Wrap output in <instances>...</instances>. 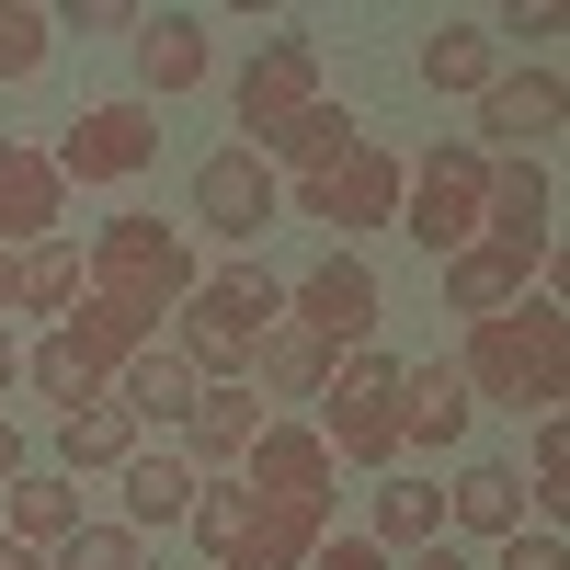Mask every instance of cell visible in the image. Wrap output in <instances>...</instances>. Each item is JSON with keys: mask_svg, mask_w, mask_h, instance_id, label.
Returning a JSON list of instances; mask_svg holds the SVG:
<instances>
[{"mask_svg": "<svg viewBox=\"0 0 570 570\" xmlns=\"http://www.w3.org/2000/svg\"><path fill=\"white\" fill-rule=\"evenodd\" d=\"M468 400H491V411H525V422H559L570 400V308L559 297H513L502 320H468Z\"/></svg>", "mask_w": 570, "mask_h": 570, "instance_id": "1", "label": "cell"}, {"mask_svg": "<svg viewBox=\"0 0 570 570\" xmlns=\"http://www.w3.org/2000/svg\"><path fill=\"white\" fill-rule=\"evenodd\" d=\"M195 548H206V570H308L320 559V537H331V513H308V502H274V491H252V480H195Z\"/></svg>", "mask_w": 570, "mask_h": 570, "instance_id": "2", "label": "cell"}, {"mask_svg": "<svg viewBox=\"0 0 570 570\" xmlns=\"http://www.w3.org/2000/svg\"><path fill=\"white\" fill-rule=\"evenodd\" d=\"M80 297H104V308L160 331L183 297H195V240H183L171 217H104L91 252H80Z\"/></svg>", "mask_w": 570, "mask_h": 570, "instance_id": "3", "label": "cell"}, {"mask_svg": "<svg viewBox=\"0 0 570 570\" xmlns=\"http://www.w3.org/2000/svg\"><path fill=\"white\" fill-rule=\"evenodd\" d=\"M274 320H285V285H274L263 263H228V274H195V297L171 308L160 343L217 389V376H252V343H263Z\"/></svg>", "mask_w": 570, "mask_h": 570, "instance_id": "4", "label": "cell"}, {"mask_svg": "<svg viewBox=\"0 0 570 570\" xmlns=\"http://www.w3.org/2000/svg\"><path fill=\"white\" fill-rule=\"evenodd\" d=\"M480 195H491V160L468 149V137H434V149L400 171V228L434 263H456V252H480Z\"/></svg>", "mask_w": 570, "mask_h": 570, "instance_id": "5", "label": "cell"}, {"mask_svg": "<svg viewBox=\"0 0 570 570\" xmlns=\"http://www.w3.org/2000/svg\"><path fill=\"white\" fill-rule=\"evenodd\" d=\"M320 445L331 468H400V354H343L320 389Z\"/></svg>", "mask_w": 570, "mask_h": 570, "instance_id": "6", "label": "cell"}, {"mask_svg": "<svg viewBox=\"0 0 570 570\" xmlns=\"http://www.w3.org/2000/svg\"><path fill=\"white\" fill-rule=\"evenodd\" d=\"M285 320L320 331L331 354H365V343H376V320H389V285H376L365 252H320L297 285H285Z\"/></svg>", "mask_w": 570, "mask_h": 570, "instance_id": "7", "label": "cell"}, {"mask_svg": "<svg viewBox=\"0 0 570 570\" xmlns=\"http://www.w3.org/2000/svg\"><path fill=\"white\" fill-rule=\"evenodd\" d=\"M400 171H411V160H389L376 137H354L331 171H308V183H297V217L343 228V252H354L365 228H400Z\"/></svg>", "mask_w": 570, "mask_h": 570, "instance_id": "8", "label": "cell"}, {"mask_svg": "<svg viewBox=\"0 0 570 570\" xmlns=\"http://www.w3.org/2000/svg\"><path fill=\"white\" fill-rule=\"evenodd\" d=\"M46 160H58V183H137L160 160V115L137 104V91H126V104H91V115H69V137Z\"/></svg>", "mask_w": 570, "mask_h": 570, "instance_id": "9", "label": "cell"}, {"mask_svg": "<svg viewBox=\"0 0 570 570\" xmlns=\"http://www.w3.org/2000/svg\"><path fill=\"white\" fill-rule=\"evenodd\" d=\"M308 104H320V35H263V46H252V69L228 80V115L252 126L240 149H263V137H274L285 115H308Z\"/></svg>", "mask_w": 570, "mask_h": 570, "instance_id": "10", "label": "cell"}, {"mask_svg": "<svg viewBox=\"0 0 570 570\" xmlns=\"http://www.w3.org/2000/svg\"><path fill=\"white\" fill-rule=\"evenodd\" d=\"M480 240H491L502 263L548 274V252H559V195H548V171H537V160H491V195H480Z\"/></svg>", "mask_w": 570, "mask_h": 570, "instance_id": "11", "label": "cell"}, {"mask_svg": "<svg viewBox=\"0 0 570 570\" xmlns=\"http://www.w3.org/2000/svg\"><path fill=\"white\" fill-rule=\"evenodd\" d=\"M559 115H570L559 69H502L480 91V137H468V149H480V160H537L548 137H559Z\"/></svg>", "mask_w": 570, "mask_h": 570, "instance_id": "12", "label": "cell"}, {"mask_svg": "<svg viewBox=\"0 0 570 570\" xmlns=\"http://www.w3.org/2000/svg\"><path fill=\"white\" fill-rule=\"evenodd\" d=\"M195 217L217 228V240H263V228L285 217V183L263 149H206L195 160Z\"/></svg>", "mask_w": 570, "mask_h": 570, "instance_id": "13", "label": "cell"}, {"mask_svg": "<svg viewBox=\"0 0 570 570\" xmlns=\"http://www.w3.org/2000/svg\"><path fill=\"white\" fill-rule=\"evenodd\" d=\"M35 240H69V183L35 137H0V252H35Z\"/></svg>", "mask_w": 570, "mask_h": 570, "instance_id": "14", "label": "cell"}, {"mask_svg": "<svg viewBox=\"0 0 570 570\" xmlns=\"http://www.w3.org/2000/svg\"><path fill=\"white\" fill-rule=\"evenodd\" d=\"M240 480L252 491H274V502H308V513H331V445H320V422H263L252 434V456H240Z\"/></svg>", "mask_w": 570, "mask_h": 570, "instance_id": "15", "label": "cell"}, {"mask_svg": "<svg viewBox=\"0 0 570 570\" xmlns=\"http://www.w3.org/2000/svg\"><path fill=\"white\" fill-rule=\"evenodd\" d=\"M263 422H274V411H263L252 376H217V389H195V411H183V468H195V480H206V468H240Z\"/></svg>", "mask_w": 570, "mask_h": 570, "instance_id": "16", "label": "cell"}, {"mask_svg": "<svg viewBox=\"0 0 570 570\" xmlns=\"http://www.w3.org/2000/svg\"><path fill=\"white\" fill-rule=\"evenodd\" d=\"M195 389H206V376L183 365L171 343H137V354L115 365V389H104V400H115V411L137 422V434H149V422H183V411H195Z\"/></svg>", "mask_w": 570, "mask_h": 570, "instance_id": "17", "label": "cell"}, {"mask_svg": "<svg viewBox=\"0 0 570 570\" xmlns=\"http://www.w3.org/2000/svg\"><path fill=\"white\" fill-rule=\"evenodd\" d=\"M126 46H137V80H149L160 104L206 80V12H137V23H126Z\"/></svg>", "mask_w": 570, "mask_h": 570, "instance_id": "18", "label": "cell"}, {"mask_svg": "<svg viewBox=\"0 0 570 570\" xmlns=\"http://www.w3.org/2000/svg\"><path fill=\"white\" fill-rule=\"evenodd\" d=\"M468 411H480V400H468L456 365H400V456H411V445H456Z\"/></svg>", "mask_w": 570, "mask_h": 570, "instance_id": "19", "label": "cell"}, {"mask_svg": "<svg viewBox=\"0 0 570 570\" xmlns=\"http://www.w3.org/2000/svg\"><path fill=\"white\" fill-rule=\"evenodd\" d=\"M331 365H343V354H331L320 331L274 320L263 343H252V389H263V400H320V389H331Z\"/></svg>", "mask_w": 570, "mask_h": 570, "instance_id": "20", "label": "cell"}, {"mask_svg": "<svg viewBox=\"0 0 570 570\" xmlns=\"http://www.w3.org/2000/svg\"><path fill=\"white\" fill-rule=\"evenodd\" d=\"M115 491H126V537H149V525H183V513H195V468L160 456V445H137L115 468Z\"/></svg>", "mask_w": 570, "mask_h": 570, "instance_id": "21", "label": "cell"}, {"mask_svg": "<svg viewBox=\"0 0 570 570\" xmlns=\"http://www.w3.org/2000/svg\"><path fill=\"white\" fill-rule=\"evenodd\" d=\"M354 137H365V126H354V104H331V91H320V104H308V115H285V126L263 137V160L308 183V171H331V160H343V149H354Z\"/></svg>", "mask_w": 570, "mask_h": 570, "instance_id": "22", "label": "cell"}, {"mask_svg": "<svg viewBox=\"0 0 570 570\" xmlns=\"http://www.w3.org/2000/svg\"><path fill=\"white\" fill-rule=\"evenodd\" d=\"M137 343H160V331H149V320H126V308H104V297H80V308L58 320V354H69L80 376H104V389H115V365H126Z\"/></svg>", "mask_w": 570, "mask_h": 570, "instance_id": "23", "label": "cell"}, {"mask_svg": "<svg viewBox=\"0 0 570 570\" xmlns=\"http://www.w3.org/2000/svg\"><path fill=\"white\" fill-rule=\"evenodd\" d=\"M445 525H468V537H525V468H456Z\"/></svg>", "mask_w": 570, "mask_h": 570, "instance_id": "24", "label": "cell"}, {"mask_svg": "<svg viewBox=\"0 0 570 570\" xmlns=\"http://www.w3.org/2000/svg\"><path fill=\"white\" fill-rule=\"evenodd\" d=\"M502 80V46L480 23H434L422 35V91H491Z\"/></svg>", "mask_w": 570, "mask_h": 570, "instance_id": "25", "label": "cell"}, {"mask_svg": "<svg viewBox=\"0 0 570 570\" xmlns=\"http://www.w3.org/2000/svg\"><path fill=\"white\" fill-rule=\"evenodd\" d=\"M0 491H12V525H0V537H23L35 559L58 548V537H80V491H69V468H58V480H35V468H23V480H0Z\"/></svg>", "mask_w": 570, "mask_h": 570, "instance_id": "26", "label": "cell"}, {"mask_svg": "<svg viewBox=\"0 0 570 570\" xmlns=\"http://www.w3.org/2000/svg\"><path fill=\"white\" fill-rule=\"evenodd\" d=\"M58 456H69V468H104V480H115V468L137 456V422H126L115 400H80V411H58Z\"/></svg>", "mask_w": 570, "mask_h": 570, "instance_id": "27", "label": "cell"}, {"mask_svg": "<svg viewBox=\"0 0 570 570\" xmlns=\"http://www.w3.org/2000/svg\"><path fill=\"white\" fill-rule=\"evenodd\" d=\"M513 297H525V263H502L491 240H480V252H456V263H445V308H468V320H502Z\"/></svg>", "mask_w": 570, "mask_h": 570, "instance_id": "28", "label": "cell"}, {"mask_svg": "<svg viewBox=\"0 0 570 570\" xmlns=\"http://www.w3.org/2000/svg\"><path fill=\"white\" fill-rule=\"evenodd\" d=\"M445 537V491L434 480H389L376 491V548H434Z\"/></svg>", "mask_w": 570, "mask_h": 570, "instance_id": "29", "label": "cell"}, {"mask_svg": "<svg viewBox=\"0 0 570 570\" xmlns=\"http://www.w3.org/2000/svg\"><path fill=\"white\" fill-rule=\"evenodd\" d=\"M23 308H46V320L80 308V252H69V240H35V252H23Z\"/></svg>", "mask_w": 570, "mask_h": 570, "instance_id": "30", "label": "cell"}, {"mask_svg": "<svg viewBox=\"0 0 570 570\" xmlns=\"http://www.w3.org/2000/svg\"><path fill=\"white\" fill-rule=\"evenodd\" d=\"M46 35H58V12L0 0V80H35V69H46Z\"/></svg>", "mask_w": 570, "mask_h": 570, "instance_id": "31", "label": "cell"}, {"mask_svg": "<svg viewBox=\"0 0 570 570\" xmlns=\"http://www.w3.org/2000/svg\"><path fill=\"white\" fill-rule=\"evenodd\" d=\"M46 570H137V537L126 525H80V537L46 548Z\"/></svg>", "mask_w": 570, "mask_h": 570, "instance_id": "32", "label": "cell"}, {"mask_svg": "<svg viewBox=\"0 0 570 570\" xmlns=\"http://www.w3.org/2000/svg\"><path fill=\"white\" fill-rule=\"evenodd\" d=\"M502 570H570V537L537 525V537H502Z\"/></svg>", "mask_w": 570, "mask_h": 570, "instance_id": "33", "label": "cell"}, {"mask_svg": "<svg viewBox=\"0 0 570 570\" xmlns=\"http://www.w3.org/2000/svg\"><path fill=\"white\" fill-rule=\"evenodd\" d=\"M308 570H389V548H376V537H320Z\"/></svg>", "mask_w": 570, "mask_h": 570, "instance_id": "34", "label": "cell"}, {"mask_svg": "<svg viewBox=\"0 0 570 570\" xmlns=\"http://www.w3.org/2000/svg\"><path fill=\"white\" fill-rule=\"evenodd\" d=\"M400 570H468V559H456V548H445V537H434V548H411V559H400Z\"/></svg>", "mask_w": 570, "mask_h": 570, "instance_id": "35", "label": "cell"}, {"mask_svg": "<svg viewBox=\"0 0 570 570\" xmlns=\"http://www.w3.org/2000/svg\"><path fill=\"white\" fill-rule=\"evenodd\" d=\"M23 389V343H12V331H0V400H12Z\"/></svg>", "mask_w": 570, "mask_h": 570, "instance_id": "36", "label": "cell"}, {"mask_svg": "<svg viewBox=\"0 0 570 570\" xmlns=\"http://www.w3.org/2000/svg\"><path fill=\"white\" fill-rule=\"evenodd\" d=\"M0 308H23V252H0Z\"/></svg>", "mask_w": 570, "mask_h": 570, "instance_id": "37", "label": "cell"}, {"mask_svg": "<svg viewBox=\"0 0 570 570\" xmlns=\"http://www.w3.org/2000/svg\"><path fill=\"white\" fill-rule=\"evenodd\" d=\"M0 480H23V434H12V422H0Z\"/></svg>", "mask_w": 570, "mask_h": 570, "instance_id": "38", "label": "cell"}, {"mask_svg": "<svg viewBox=\"0 0 570 570\" xmlns=\"http://www.w3.org/2000/svg\"><path fill=\"white\" fill-rule=\"evenodd\" d=\"M0 570H46V559H35V548H23V537H0Z\"/></svg>", "mask_w": 570, "mask_h": 570, "instance_id": "39", "label": "cell"}]
</instances>
